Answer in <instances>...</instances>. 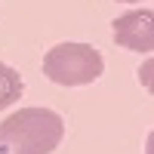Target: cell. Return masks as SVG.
<instances>
[{"instance_id": "cell-1", "label": "cell", "mask_w": 154, "mask_h": 154, "mask_svg": "<svg viewBox=\"0 0 154 154\" xmlns=\"http://www.w3.org/2000/svg\"><path fill=\"white\" fill-rule=\"evenodd\" d=\"M65 139V120L49 108H19L0 120V154H53Z\"/></svg>"}, {"instance_id": "cell-2", "label": "cell", "mask_w": 154, "mask_h": 154, "mask_svg": "<svg viewBox=\"0 0 154 154\" xmlns=\"http://www.w3.org/2000/svg\"><path fill=\"white\" fill-rule=\"evenodd\" d=\"M105 59L89 43H59L43 56V74L59 86H86L102 77Z\"/></svg>"}, {"instance_id": "cell-3", "label": "cell", "mask_w": 154, "mask_h": 154, "mask_svg": "<svg viewBox=\"0 0 154 154\" xmlns=\"http://www.w3.org/2000/svg\"><path fill=\"white\" fill-rule=\"evenodd\" d=\"M114 43L133 53H151L154 49V12L151 9H133L111 22Z\"/></svg>"}, {"instance_id": "cell-4", "label": "cell", "mask_w": 154, "mask_h": 154, "mask_svg": "<svg viewBox=\"0 0 154 154\" xmlns=\"http://www.w3.org/2000/svg\"><path fill=\"white\" fill-rule=\"evenodd\" d=\"M25 93V80H22V74L6 65V62H0V111L9 108L12 102H19Z\"/></svg>"}, {"instance_id": "cell-5", "label": "cell", "mask_w": 154, "mask_h": 154, "mask_svg": "<svg viewBox=\"0 0 154 154\" xmlns=\"http://www.w3.org/2000/svg\"><path fill=\"white\" fill-rule=\"evenodd\" d=\"M120 3H139V0H120Z\"/></svg>"}]
</instances>
